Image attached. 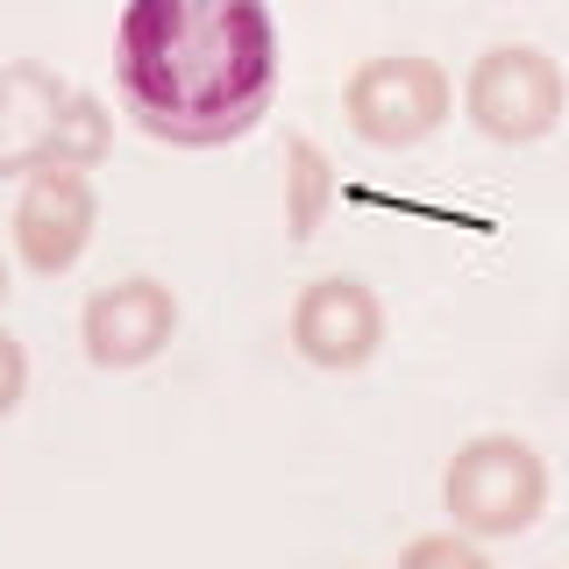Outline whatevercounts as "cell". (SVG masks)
I'll list each match as a JSON object with an SVG mask.
<instances>
[{
  "label": "cell",
  "instance_id": "6da1fadb",
  "mask_svg": "<svg viewBox=\"0 0 569 569\" xmlns=\"http://www.w3.org/2000/svg\"><path fill=\"white\" fill-rule=\"evenodd\" d=\"M114 93L142 136L221 150L278 100V22L263 0H129L114 29Z\"/></svg>",
  "mask_w": 569,
  "mask_h": 569
},
{
  "label": "cell",
  "instance_id": "7a4b0ae2",
  "mask_svg": "<svg viewBox=\"0 0 569 569\" xmlns=\"http://www.w3.org/2000/svg\"><path fill=\"white\" fill-rule=\"evenodd\" d=\"M441 506L470 541H512L548 506V462L520 435H470L441 470Z\"/></svg>",
  "mask_w": 569,
  "mask_h": 569
},
{
  "label": "cell",
  "instance_id": "3957f363",
  "mask_svg": "<svg viewBox=\"0 0 569 569\" xmlns=\"http://www.w3.org/2000/svg\"><path fill=\"white\" fill-rule=\"evenodd\" d=\"M342 114L370 150H413L456 114V86L435 58L391 50V58H363L342 86Z\"/></svg>",
  "mask_w": 569,
  "mask_h": 569
},
{
  "label": "cell",
  "instance_id": "277c9868",
  "mask_svg": "<svg viewBox=\"0 0 569 569\" xmlns=\"http://www.w3.org/2000/svg\"><path fill=\"white\" fill-rule=\"evenodd\" d=\"M562 107H569V79H562V64L533 43H491L485 58L470 64V79H462V114H470V129L491 136V142H512V150H520V142H541L562 121Z\"/></svg>",
  "mask_w": 569,
  "mask_h": 569
},
{
  "label": "cell",
  "instance_id": "5b68a950",
  "mask_svg": "<svg viewBox=\"0 0 569 569\" xmlns=\"http://www.w3.org/2000/svg\"><path fill=\"white\" fill-rule=\"evenodd\" d=\"M284 335H292V349L307 356L313 370H335V378H342V370H363L370 356L385 349V299L349 271L313 278L307 292L292 299Z\"/></svg>",
  "mask_w": 569,
  "mask_h": 569
},
{
  "label": "cell",
  "instance_id": "8992f818",
  "mask_svg": "<svg viewBox=\"0 0 569 569\" xmlns=\"http://www.w3.org/2000/svg\"><path fill=\"white\" fill-rule=\"evenodd\" d=\"M100 228V192L86 171H29L14 200V257L36 278H64Z\"/></svg>",
  "mask_w": 569,
  "mask_h": 569
},
{
  "label": "cell",
  "instance_id": "52a82bcc",
  "mask_svg": "<svg viewBox=\"0 0 569 569\" xmlns=\"http://www.w3.org/2000/svg\"><path fill=\"white\" fill-rule=\"evenodd\" d=\"M171 335H178V299H171V284H157V278H114V284H100L79 313V342L100 370L157 363V356L171 349Z\"/></svg>",
  "mask_w": 569,
  "mask_h": 569
},
{
  "label": "cell",
  "instance_id": "ba28073f",
  "mask_svg": "<svg viewBox=\"0 0 569 569\" xmlns=\"http://www.w3.org/2000/svg\"><path fill=\"white\" fill-rule=\"evenodd\" d=\"M71 86L36 58L0 64V178H29L50 171V142H58Z\"/></svg>",
  "mask_w": 569,
  "mask_h": 569
},
{
  "label": "cell",
  "instance_id": "9c48e42d",
  "mask_svg": "<svg viewBox=\"0 0 569 569\" xmlns=\"http://www.w3.org/2000/svg\"><path fill=\"white\" fill-rule=\"evenodd\" d=\"M335 207V164L313 136H284V236L313 242Z\"/></svg>",
  "mask_w": 569,
  "mask_h": 569
},
{
  "label": "cell",
  "instance_id": "30bf717a",
  "mask_svg": "<svg viewBox=\"0 0 569 569\" xmlns=\"http://www.w3.org/2000/svg\"><path fill=\"white\" fill-rule=\"evenodd\" d=\"M107 150H114V114H107V100L86 93V86H71L58 142H50V171H100Z\"/></svg>",
  "mask_w": 569,
  "mask_h": 569
},
{
  "label": "cell",
  "instance_id": "8fae6325",
  "mask_svg": "<svg viewBox=\"0 0 569 569\" xmlns=\"http://www.w3.org/2000/svg\"><path fill=\"white\" fill-rule=\"evenodd\" d=\"M399 569H491V556L470 541V533H413V541L399 548Z\"/></svg>",
  "mask_w": 569,
  "mask_h": 569
},
{
  "label": "cell",
  "instance_id": "7c38bea8",
  "mask_svg": "<svg viewBox=\"0 0 569 569\" xmlns=\"http://www.w3.org/2000/svg\"><path fill=\"white\" fill-rule=\"evenodd\" d=\"M22 391H29V349L14 342L8 328H0V420L22 406Z\"/></svg>",
  "mask_w": 569,
  "mask_h": 569
},
{
  "label": "cell",
  "instance_id": "4fadbf2b",
  "mask_svg": "<svg viewBox=\"0 0 569 569\" xmlns=\"http://www.w3.org/2000/svg\"><path fill=\"white\" fill-rule=\"evenodd\" d=\"M0 299H8V257H0Z\"/></svg>",
  "mask_w": 569,
  "mask_h": 569
}]
</instances>
